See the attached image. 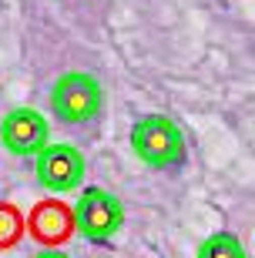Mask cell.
I'll use <instances>...</instances> for the list:
<instances>
[{"label":"cell","instance_id":"6da1fadb","mask_svg":"<svg viewBox=\"0 0 255 258\" xmlns=\"http://www.w3.org/2000/svg\"><path fill=\"white\" fill-rule=\"evenodd\" d=\"M131 151L141 164L151 171H178L188 161V144L171 117L165 114H144L131 124Z\"/></svg>","mask_w":255,"mask_h":258},{"label":"cell","instance_id":"7a4b0ae2","mask_svg":"<svg viewBox=\"0 0 255 258\" xmlns=\"http://www.w3.org/2000/svg\"><path fill=\"white\" fill-rule=\"evenodd\" d=\"M50 111L67 127L94 124L104 111V87L87 71H67L50 87Z\"/></svg>","mask_w":255,"mask_h":258},{"label":"cell","instance_id":"3957f363","mask_svg":"<svg viewBox=\"0 0 255 258\" xmlns=\"http://www.w3.org/2000/svg\"><path fill=\"white\" fill-rule=\"evenodd\" d=\"M77 201L74 208V228L81 238H87L91 245H104L118 235V228L124 225V205L114 198L108 188H77Z\"/></svg>","mask_w":255,"mask_h":258},{"label":"cell","instance_id":"277c9868","mask_svg":"<svg viewBox=\"0 0 255 258\" xmlns=\"http://www.w3.org/2000/svg\"><path fill=\"white\" fill-rule=\"evenodd\" d=\"M37 181L44 191H54V195H67V191H77L84 184V154L77 151L74 144H44L37 154Z\"/></svg>","mask_w":255,"mask_h":258},{"label":"cell","instance_id":"5b68a950","mask_svg":"<svg viewBox=\"0 0 255 258\" xmlns=\"http://www.w3.org/2000/svg\"><path fill=\"white\" fill-rule=\"evenodd\" d=\"M50 141V124L37 107H14L0 121V144L14 158H34Z\"/></svg>","mask_w":255,"mask_h":258},{"label":"cell","instance_id":"8992f818","mask_svg":"<svg viewBox=\"0 0 255 258\" xmlns=\"http://www.w3.org/2000/svg\"><path fill=\"white\" fill-rule=\"evenodd\" d=\"M24 228L40 248H61L77 235L74 228V208L61 198H44L24 215Z\"/></svg>","mask_w":255,"mask_h":258},{"label":"cell","instance_id":"52a82bcc","mask_svg":"<svg viewBox=\"0 0 255 258\" xmlns=\"http://www.w3.org/2000/svg\"><path fill=\"white\" fill-rule=\"evenodd\" d=\"M195 258H248V255H245V245H242V238L235 231H212L198 245Z\"/></svg>","mask_w":255,"mask_h":258},{"label":"cell","instance_id":"ba28073f","mask_svg":"<svg viewBox=\"0 0 255 258\" xmlns=\"http://www.w3.org/2000/svg\"><path fill=\"white\" fill-rule=\"evenodd\" d=\"M24 211L14 201H0V251H10L24 241Z\"/></svg>","mask_w":255,"mask_h":258},{"label":"cell","instance_id":"9c48e42d","mask_svg":"<svg viewBox=\"0 0 255 258\" xmlns=\"http://www.w3.org/2000/svg\"><path fill=\"white\" fill-rule=\"evenodd\" d=\"M34 258H71V255H64L61 248H40V251H37Z\"/></svg>","mask_w":255,"mask_h":258}]
</instances>
